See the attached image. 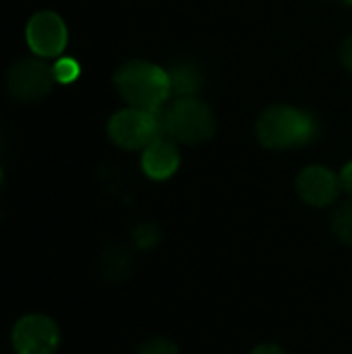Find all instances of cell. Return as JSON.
I'll list each match as a JSON object with an SVG mask.
<instances>
[{
	"label": "cell",
	"mask_w": 352,
	"mask_h": 354,
	"mask_svg": "<svg viewBox=\"0 0 352 354\" xmlns=\"http://www.w3.org/2000/svg\"><path fill=\"white\" fill-rule=\"evenodd\" d=\"M340 60H342V64L352 73V35L342 44V48H340Z\"/></svg>",
	"instance_id": "2e32d148"
},
{
	"label": "cell",
	"mask_w": 352,
	"mask_h": 354,
	"mask_svg": "<svg viewBox=\"0 0 352 354\" xmlns=\"http://www.w3.org/2000/svg\"><path fill=\"white\" fill-rule=\"evenodd\" d=\"M297 191L301 199L313 207H326L334 203L340 191V178L324 166H309L299 174Z\"/></svg>",
	"instance_id": "ba28073f"
},
{
	"label": "cell",
	"mask_w": 352,
	"mask_h": 354,
	"mask_svg": "<svg viewBox=\"0 0 352 354\" xmlns=\"http://www.w3.org/2000/svg\"><path fill=\"white\" fill-rule=\"evenodd\" d=\"M349 2H351V4H352V0H349Z\"/></svg>",
	"instance_id": "ffe728a7"
},
{
	"label": "cell",
	"mask_w": 352,
	"mask_h": 354,
	"mask_svg": "<svg viewBox=\"0 0 352 354\" xmlns=\"http://www.w3.org/2000/svg\"><path fill=\"white\" fill-rule=\"evenodd\" d=\"M133 241L139 249H151L158 245L160 241V230L156 224H141L135 232H133Z\"/></svg>",
	"instance_id": "4fadbf2b"
},
{
	"label": "cell",
	"mask_w": 352,
	"mask_h": 354,
	"mask_svg": "<svg viewBox=\"0 0 352 354\" xmlns=\"http://www.w3.org/2000/svg\"><path fill=\"white\" fill-rule=\"evenodd\" d=\"M100 272L108 282H124L131 274V253L122 245H112L100 259Z\"/></svg>",
	"instance_id": "30bf717a"
},
{
	"label": "cell",
	"mask_w": 352,
	"mask_h": 354,
	"mask_svg": "<svg viewBox=\"0 0 352 354\" xmlns=\"http://www.w3.org/2000/svg\"><path fill=\"white\" fill-rule=\"evenodd\" d=\"M29 48L44 58L58 56L66 46V27L56 12L41 10L35 12L25 29Z\"/></svg>",
	"instance_id": "52a82bcc"
},
{
	"label": "cell",
	"mask_w": 352,
	"mask_h": 354,
	"mask_svg": "<svg viewBox=\"0 0 352 354\" xmlns=\"http://www.w3.org/2000/svg\"><path fill=\"white\" fill-rule=\"evenodd\" d=\"M164 133L180 143H203L216 133V116L207 104L195 97H178L162 112Z\"/></svg>",
	"instance_id": "3957f363"
},
{
	"label": "cell",
	"mask_w": 352,
	"mask_h": 354,
	"mask_svg": "<svg viewBox=\"0 0 352 354\" xmlns=\"http://www.w3.org/2000/svg\"><path fill=\"white\" fill-rule=\"evenodd\" d=\"M10 340L17 354H54L60 346V330L48 315L31 313L15 324Z\"/></svg>",
	"instance_id": "8992f818"
},
{
	"label": "cell",
	"mask_w": 352,
	"mask_h": 354,
	"mask_svg": "<svg viewBox=\"0 0 352 354\" xmlns=\"http://www.w3.org/2000/svg\"><path fill=\"white\" fill-rule=\"evenodd\" d=\"M137 354H178V348L170 340L154 338V340H147L145 344H141Z\"/></svg>",
	"instance_id": "9a60e30c"
},
{
	"label": "cell",
	"mask_w": 352,
	"mask_h": 354,
	"mask_svg": "<svg viewBox=\"0 0 352 354\" xmlns=\"http://www.w3.org/2000/svg\"><path fill=\"white\" fill-rule=\"evenodd\" d=\"M332 230L334 234L344 243V245H351L352 247V199L342 203L334 216H332Z\"/></svg>",
	"instance_id": "7c38bea8"
},
{
	"label": "cell",
	"mask_w": 352,
	"mask_h": 354,
	"mask_svg": "<svg viewBox=\"0 0 352 354\" xmlns=\"http://www.w3.org/2000/svg\"><path fill=\"white\" fill-rule=\"evenodd\" d=\"M2 183H4V176H2V170H0V189H2Z\"/></svg>",
	"instance_id": "d6986e66"
},
{
	"label": "cell",
	"mask_w": 352,
	"mask_h": 354,
	"mask_svg": "<svg viewBox=\"0 0 352 354\" xmlns=\"http://www.w3.org/2000/svg\"><path fill=\"white\" fill-rule=\"evenodd\" d=\"M251 354H286L280 346H274V344H263V346H257Z\"/></svg>",
	"instance_id": "ac0fdd59"
},
{
	"label": "cell",
	"mask_w": 352,
	"mask_h": 354,
	"mask_svg": "<svg viewBox=\"0 0 352 354\" xmlns=\"http://www.w3.org/2000/svg\"><path fill=\"white\" fill-rule=\"evenodd\" d=\"M170 79V93L178 97H191L201 87V75L191 64H176L168 71Z\"/></svg>",
	"instance_id": "8fae6325"
},
{
	"label": "cell",
	"mask_w": 352,
	"mask_h": 354,
	"mask_svg": "<svg viewBox=\"0 0 352 354\" xmlns=\"http://www.w3.org/2000/svg\"><path fill=\"white\" fill-rule=\"evenodd\" d=\"M114 85L131 108L145 112H158L170 93L168 73L143 60L122 64L114 75Z\"/></svg>",
	"instance_id": "6da1fadb"
},
{
	"label": "cell",
	"mask_w": 352,
	"mask_h": 354,
	"mask_svg": "<svg viewBox=\"0 0 352 354\" xmlns=\"http://www.w3.org/2000/svg\"><path fill=\"white\" fill-rule=\"evenodd\" d=\"M54 83V68L35 58H21L6 71V91L10 97L23 104L46 97Z\"/></svg>",
	"instance_id": "5b68a950"
},
{
	"label": "cell",
	"mask_w": 352,
	"mask_h": 354,
	"mask_svg": "<svg viewBox=\"0 0 352 354\" xmlns=\"http://www.w3.org/2000/svg\"><path fill=\"white\" fill-rule=\"evenodd\" d=\"M340 187H342L344 191L352 193V162L344 166V170H342V174H340Z\"/></svg>",
	"instance_id": "e0dca14e"
},
{
	"label": "cell",
	"mask_w": 352,
	"mask_h": 354,
	"mask_svg": "<svg viewBox=\"0 0 352 354\" xmlns=\"http://www.w3.org/2000/svg\"><path fill=\"white\" fill-rule=\"evenodd\" d=\"M164 133L162 116L137 108L116 112L108 122L110 139L122 149H145Z\"/></svg>",
	"instance_id": "277c9868"
},
{
	"label": "cell",
	"mask_w": 352,
	"mask_h": 354,
	"mask_svg": "<svg viewBox=\"0 0 352 354\" xmlns=\"http://www.w3.org/2000/svg\"><path fill=\"white\" fill-rule=\"evenodd\" d=\"M178 162H180L178 149L174 147V143H170L162 137L145 147L143 160H141L145 174L156 180H164V178L172 176L178 168Z\"/></svg>",
	"instance_id": "9c48e42d"
},
{
	"label": "cell",
	"mask_w": 352,
	"mask_h": 354,
	"mask_svg": "<svg viewBox=\"0 0 352 354\" xmlns=\"http://www.w3.org/2000/svg\"><path fill=\"white\" fill-rule=\"evenodd\" d=\"M255 131L263 147L288 149L309 143L315 137V122L297 108L272 106L259 116Z\"/></svg>",
	"instance_id": "7a4b0ae2"
},
{
	"label": "cell",
	"mask_w": 352,
	"mask_h": 354,
	"mask_svg": "<svg viewBox=\"0 0 352 354\" xmlns=\"http://www.w3.org/2000/svg\"><path fill=\"white\" fill-rule=\"evenodd\" d=\"M52 68L58 83H73L79 77V64L73 58H60Z\"/></svg>",
	"instance_id": "5bb4252c"
}]
</instances>
